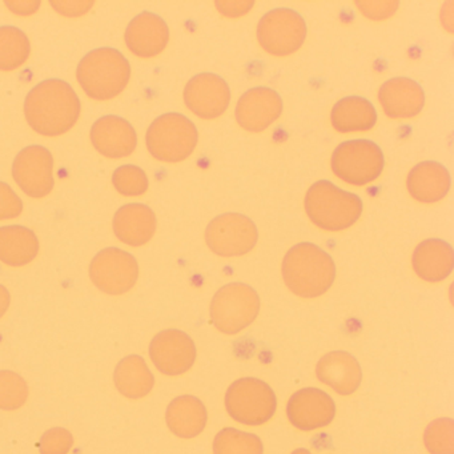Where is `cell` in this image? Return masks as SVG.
Masks as SVG:
<instances>
[{"label": "cell", "mask_w": 454, "mask_h": 454, "mask_svg": "<svg viewBox=\"0 0 454 454\" xmlns=\"http://www.w3.org/2000/svg\"><path fill=\"white\" fill-rule=\"evenodd\" d=\"M307 38L301 15L291 9H276L262 17L257 27L260 46L275 57L294 54Z\"/></svg>", "instance_id": "9"}, {"label": "cell", "mask_w": 454, "mask_h": 454, "mask_svg": "<svg viewBox=\"0 0 454 454\" xmlns=\"http://www.w3.org/2000/svg\"><path fill=\"white\" fill-rule=\"evenodd\" d=\"M39 243L33 231L14 225L0 228V260L9 265H25L38 254Z\"/></svg>", "instance_id": "26"}, {"label": "cell", "mask_w": 454, "mask_h": 454, "mask_svg": "<svg viewBox=\"0 0 454 454\" xmlns=\"http://www.w3.org/2000/svg\"><path fill=\"white\" fill-rule=\"evenodd\" d=\"M91 278L98 288L111 294L129 291L137 283V260L121 249L110 248L100 252L91 264Z\"/></svg>", "instance_id": "12"}, {"label": "cell", "mask_w": 454, "mask_h": 454, "mask_svg": "<svg viewBox=\"0 0 454 454\" xmlns=\"http://www.w3.org/2000/svg\"><path fill=\"white\" fill-rule=\"evenodd\" d=\"M22 209L23 204L17 193L6 183L0 182V220L20 216Z\"/></svg>", "instance_id": "32"}, {"label": "cell", "mask_w": 454, "mask_h": 454, "mask_svg": "<svg viewBox=\"0 0 454 454\" xmlns=\"http://www.w3.org/2000/svg\"><path fill=\"white\" fill-rule=\"evenodd\" d=\"M113 183L124 196L143 195L148 190L147 175L137 166L119 167L114 172Z\"/></svg>", "instance_id": "30"}, {"label": "cell", "mask_w": 454, "mask_h": 454, "mask_svg": "<svg viewBox=\"0 0 454 454\" xmlns=\"http://www.w3.org/2000/svg\"><path fill=\"white\" fill-rule=\"evenodd\" d=\"M31 46L27 35L20 28L0 27V71L20 67L30 57Z\"/></svg>", "instance_id": "27"}, {"label": "cell", "mask_w": 454, "mask_h": 454, "mask_svg": "<svg viewBox=\"0 0 454 454\" xmlns=\"http://www.w3.org/2000/svg\"><path fill=\"white\" fill-rule=\"evenodd\" d=\"M259 233L249 217L224 214L215 217L206 230L207 246L223 257L243 256L256 246Z\"/></svg>", "instance_id": "10"}, {"label": "cell", "mask_w": 454, "mask_h": 454, "mask_svg": "<svg viewBox=\"0 0 454 454\" xmlns=\"http://www.w3.org/2000/svg\"><path fill=\"white\" fill-rule=\"evenodd\" d=\"M215 454H262V440L252 433L225 427L217 433L214 441Z\"/></svg>", "instance_id": "28"}, {"label": "cell", "mask_w": 454, "mask_h": 454, "mask_svg": "<svg viewBox=\"0 0 454 454\" xmlns=\"http://www.w3.org/2000/svg\"><path fill=\"white\" fill-rule=\"evenodd\" d=\"M331 119L339 132L368 131L376 124L377 113L369 100L348 97L334 106Z\"/></svg>", "instance_id": "25"}, {"label": "cell", "mask_w": 454, "mask_h": 454, "mask_svg": "<svg viewBox=\"0 0 454 454\" xmlns=\"http://www.w3.org/2000/svg\"><path fill=\"white\" fill-rule=\"evenodd\" d=\"M217 10L227 18H239L254 7V2H217Z\"/></svg>", "instance_id": "34"}, {"label": "cell", "mask_w": 454, "mask_h": 454, "mask_svg": "<svg viewBox=\"0 0 454 454\" xmlns=\"http://www.w3.org/2000/svg\"><path fill=\"white\" fill-rule=\"evenodd\" d=\"M12 176L31 198H44L54 188V159L41 145H30L18 153L12 164Z\"/></svg>", "instance_id": "11"}, {"label": "cell", "mask_w": 454, "mask_h": 454, "mask_svg": "<svg viewBox=\"0 0 454 454\" xmlns=\"http://www.w3.org/2000/svg\"><path fill=\"white\" fill-rule=\"evenodd\" d=\"M208 414L206 406L193 395H182L172 401L167 411L169 429L182 438L200 434L207 425Z\"/></svg>", "instance_id": "24"}, {"label": "cell", "mask_w": 454, "mask_h": 454, "mask_svg": "<svg viewBox=\"0 0 454 454\" xmlns=\"http://www.w3.org/2000/svg\"><path fill=\"white\" fill-rule=\"evenodd\" d=\"M334 174L353 185L374 182L384 169V155L376 143L369 140H350L342 143L332 156Z\"/></svg>", "instance_id": "8"}, {"label": "cell", "mask_w": 454, "mask_h": 454, "mask_svg": "<svg viewBox=\"0 0 454 454\" xmlns=\"http://www.w3.org/2000/svg\"><path fill=\"white\" fill-rule=\"evenodd\" d=\"M91 140L102 155L111 159L131 155L137 143L134 127L124 119L113 115L99 119L92 126Z\"/></svg>", "instance_id": "18"}, {"label": "cell", "mask_w": 454, "mask_h": 454, "mask_svg": "<svg viewBox=\"0 0 454 454\" xmlns=\"http://www.w3.org/2000/svg\"><path fill=\"white\" fill-rule=\"evenodd\" d=\"M316 376L341 395H349L360 387L363 380L360 364L350 353L331 352L320 358Z\"/></svg>", "instance_id": "20"}, {"label": "cell", "mask_w": 454, "mask_h": 454, "mask_svg": "<svg viewBox=\"0 0 454 454\" xmlns=\"http://www.w3.org/2000/svg\"><path fill=\"white\" fill-rule=\"evenodd\" d=\"M225 406L236 421L257 427L275 416L278 400L267 382L254 377H244L228 387Z\"/></svg>", "instance_id": "7"}, {"label": "cell", "mask_w": 454, "mask_h": 454, "mask_svg": "<svg viewBox=\"0 0 454 454\" xmlns=\"http://www.w3.org/2000/svg\"><path fill=\"white\" fill-rule=\"evenodd\" d=\"M25 114L34 131L44 137H59L75 126L81 102L70 84L50 79L31 90L26 98Z\"/></svg>", "instance_id": "1"}, {"label": "cell", "mask_w": 454, "mask_h": 454, "mask_svg": "<svg viewBox=\"0 0 454 454\" xmlns=\"http://www.w3.org/2000/svg\"><path fill=\"white\" fill-rule=\"evenodd\" d=\"M409 193L421 203H435L448 195L450 188V175L442 164L437 161H424L417 164L409 172Z\"/></svg>", "instance_id": "22"}, {"label": "cell", "mask_w": 454, "mask_h": 454, "mask_svg": "<svg viewBox=\"0 0 454 454\" xmlns=\"http://www.w3.org/2000/svg\"><path fill=\"white\" fill-rule=\"evenodd\" d=\"M76 76L90 98L108 100L126 89L131 78V67L116 50L98 49L81 60Z\"/></svg>", "instance_id": "3"}, {"label": "cell", "mask_w": 454, "mask_h": 454, "mask_svg": "<svg viewBox=\"0 0 454 454\" xmlns=\"http://www.w3.org/2000/svg\"><path fill=\"white\" fill-rule=\"evenodd\" d=\"M283 113V100L280 95L268 87L249 90L239 99L236 119L244 129L249 132H262Z\"/></svg>", "instance_id": "15"}, {"label": "cell", "mask_w": 454, "mask_h": 454, "mask_svg": "<svg viewBox=\"0 0 454 454\" xmlns=\"http://www.w3.org/2000/svg\"><path fill=\"white\" fill-rule=\"evenodd\" d=\"M305 211L321 230L337 231L352 227L363 214V201L355 193L340 190L333 183L321 180L308 190Z\"/></svg>", "instance_id": "4"}, {"label": "cell", "mask_w": 454, "mask_h": 454, "mask_svg": "<svg viewBox=\"0 0 454 454\" xmlns=\"http://www.w3.org/2000/svg\"><path fill=\"white\" fill-rule=\"evenodd\" d=\"M424 442L430 454H454V422L438 419L425 430Z\"/></svg>", "instance_id": "29"}, {"label": "cell", "mask_w": 454, "mask_h": 454, "mask_svg": "<svg viewBox=\"0 0 454 454\" xmlns=\"http://www.w3.org/2000/svg\"><path fill=\"white\" fill-rule=\"evenodd\" d=\"M184 100L187 107L199 118H219L230 106L231 90L219 75L200 74L188 82Z\"/></svg>", "instance_id": "13"}, {"label": "cell", "mask_w": 454, "mask_h": 454, "mask_svg": "<svg viewBox=\"0 0 454 454\" xmlns=\"http://www.w3.org/2000/svg\"><path fill=\"white\" fill-rule=\"evenodd\" d=\"M73 445V437L65 429H52L42 440V454H66Z\"/></svg>", "instance_id": "31"}, {"label": "cell", "mask_w": 454, "mask_h": 454, "mask_svg": "<svg viewBox=\"0 0 454 454\" xmlns=\"http://www.w3.org/2000/svg\"><path fill=\"white\" fill-rule=\"evenodd\" d=\"M259 312V294L247 284H227L217 291L211 302L212 323L224 334H236L248 328Z\"/></svg>", "instance_id": "6"}, {"label": "cell", "mask_w": 454, "mask_h": 454, "mask_svg": "<svg viewBox=\"0 0 454 454\" xmlns=\"http://www.w3.org/2000/svg\"><path fill=\"white\" fill-rule=\"evenodd\" d=\"M114 230L123 243L134 247L143 246L155 233V214L143 204H129L116 212Z\"/></svg>", "instance_id": "23"}, {"label": "cell", "mask_w": 454, "mask_h": 454, "mask_svg": "<svg viewBox=\"0 0 454 454\" xmlns=\"http://www.w3.org/2000/svg\"><path fill=\"white\" fill-rule=\"evenodd\" d=\"M52 6L60 14L66 17H79L91 9L92 2H82V4H75V2H52Z\"/></svg>", "instance_id": "35"}, {"label": "cell", "mask_w": 454, "mask_h": 454, "mask_svg": "<svg viewBox=\"0 0 454 454\" xmlns=\"http://www.w3.org/2000/svg\"><path fill=\"white\" fill-rule=\"evenodd\" d=\"M151 357L159 371L168 376H179L195 363L196 347L184 332H161L151 345Z\"/></svg>", "instance_id": "16"}, {"label": "cell", "mask_w": 454, "mask_h": 454, "mask_svg": "<svg viewBox=\"0 0 454 454\" xmlns=\"http://www.w3.org/2000/svg\"><path fill=\"white\" fill-rule=\"evenodd\" d=\"M283 278L294 294L313 299L331 288L336 278V265L333 259L315 244H297L284 257Z\"/></svg>", "instance_id": "2"}, {"label": "cell", "mask_w": 454, "mask_h": 454, "mask_svg": "<svg viewBox=\"0 0 454 454\" xmlns=\"http://www.w3.org/2000/svg\"><path fill=\"white\" fill-rule=\"evenodd\" d=\"M167 23L153 12H142L132 20L126 30L127 47L137 57L153 58L168 44Z\"/></svg>", "instance_id": "17"}, {"label": "cell", "mask_w": 454, "mask_h": 454, "mask_svg": "<svg viewBox=\"0 0 454 454\" xmlns=\"http://www.w3.org/2000/svg\"><path fill=\"white\" fill-rule=\"evenodd\" d=\"M379 99L389 118L409 119L421 113L425 94L417 82L409 78H395L382 84Z\"/></svg>", "instance_id": "19"}, {"label": "cell", "mask_w": 454, "mask_h": 454, "mask_svg": "<svg viewBox=\"0 0 454 454\" xmlns=\"http://www.w3.org/2000/svg\"><path fill=\"white\" fill-rule=\"evenodd\" d=\"M198 139V129L190 119L180 114H166L148 129L147 147L158 160L177 163L193 153Z\"/></svg>", "instance_id": "5"}, {"label": "cell", "mask_w": 454, "mask_h": 454, "mask_svg": "<svg viewBox=\"0 0 454 454\" xmlns=\"http://www.w3.org/2000/svg\"><path fill=\"white\" fill-rule=\"evenodd\" d=\"M292 454H312L309 450H307V449H296V450L294 451Z\"/></svg>", "instance_id": "37"}, {"label": "cell", "mask_w": 454, "mask_h": 454, "mask_svg": "<svg viewBox=\"0 0 454 454\" xmlns=\"http://www.w3.org/2000/svg\"><path fill=\"white\" fill-rule=\"evenodd\" d=\"M289 421L300 430L326 427L336 416V405L331 395L316 387H305L292 395L286 408Z\"/></svg>", "instance_id": "14"}, {"label": "cell", "mask_w": 454, "mask_h": 454, "mask_svg": "<svg viewBox=\"0 0 454 454\" xmlns=\"http://www.w3.org/2000/svg\"><path fill=\"white\" fill-rule=\"evenodd\" d=\"M411 262L419 278L429 283H438L445 280L453 270V249L446 241L429 239L414 249Z\"/></svg>", "instance_id": "21"}, {"label": "cell", "mask_w": 454, "mask_h": 454, "mask_svg": "<svg viewBox=\"0 0 454 454\" xmlns=\"http://www.w3.org/2000/svg\"><path fill=\"white\" fill-rule=\"evenodd\" d=\"M10 296L9 292L4 286H0V316L4 315V310L9 307Z\"/></svg>", "instance_id": "36"}, {"label": "cell", "mask_w": 454, "mask_h": 454, "mask_svg": "<svg viewBox=\"0 0 454 454\" xmlns=\"http://www.w3.org/2000/svg\"><path fill=\"white\" fill-rule=\"evenodd\" d=\"M357 9L372 20H384L398 9V2H357Z\"/></svg>", "instance_id": "33"}]
</instances>
